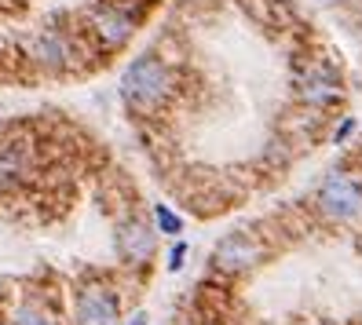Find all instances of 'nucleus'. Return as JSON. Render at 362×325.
I'll use <instances>...</instances> for the list:
<instances>
[{"label": "nucleus", "mask_w": 362, "mask_h": 325, "mask_svg": "<svg viewBox=\"0 0 362 325\" xmlns=\"http://www.w3.org/2000/svg\"><path fill=\"white\" fill-rule=\"evenodd\" d=\"M121 99L129 110L136 114H151L158 106L173 95V70H168V62L154 52H146L139 59H132L129 66L121 70Z\"/></svg>", "instance_id": "nucleus-1"}, {"label": "nucleus", "mask_w": 362, "mask_h": 325, "mask_svg": "<svg viewBox=\"0 0 362 325\" xmlns=\"http://www.w3.org/2000/svg\"><path fill=\"white\" fill-rule=\"evenodd\" d=\"M318 208L337 223H351L362 215V187L348 172H329L322 187H318Z\"/></svg>", "instance_id": "nucleus-2"}, {"label": "nucleus", "mask_w": 362, "mask_h": 325, "mask_svg": "<svg viewBox=\"0 0 362 325\" xmlns=\"http://www.w3.org/2000/svg\"><path fill=\"white\" fill-rule=\"evenodd\" d=\"M117 314H121V296L114 285L92 278L77 289V300H74L77 325H117Z\"/></svg>", "instance_id": "nucleus-3"}, {"label": "nucleus", "mask_w": 362, "mask_h": 325, "mask_svg": "<svg viewBox=\"0 0 362 325\" xmlns=\"http://www.w3.org/2000/svg\"><path fill=\"white\" fill-rule=\"evenodd\" d=\"M158 252V230L143 220V215H129L117 227V256L124 259V267H146Z\"/></svg>", "instance_id": "nucleus-4"}, {"label": "nucleus", "mask_w": 362, "mask_h": 325, "mask_svg": "<svg viewBox=\"0 0 362 325\" xmlns=\"http://www.w3.org/2000/svg\"><path fill=\"white\" fill-rule=\"evenodd\" d=\"M212 264H216V271L242 274V271L260 264V245L252 242L249 234H227V237H220V245L212 249Z\"/></svg>", "instance_id": "nucleus-5"}, {"label": "nucleus", "mask_w": 362, "mask_h": 325, "mask_svg": "<svg viewBox=\"0 0 362 325\" xmlns=\"http://www.w3.org/2000/svg\"><path fill=\"white\" fill-rule=\"evenodd\" d=\"M300 95L311 106H329L333 99H340V81L329 66H311L300 81Z\"/></svg>", "instance_id": "nucleus-6"}, {"label": "nucleus", "mask_w": 362, "mask_h": 325, "mask_svg": "<svg viewBox=\"0 0 362 325\" xmlns=\"http://www.w3.org/2000/svg\"><path fill=\"white\" fill-rule=\"evenodd\" d=\"M95 33L106 40V48H121L132 37V18L117 8H106L103 15H95Z\"/></svg>", "instance_id": "nucleus-7"}, {"label": "nucleus", "mask_w": 362, "mask_h": 325, "mask_svg": "<svg viewBox=\"0 0 362 325\" xmlns=\"http://www.w3.org/2000/svg\"><path fill=\"white\" fill-rule=\"evenodd\" d=\"M37 55L45 62H62L66 59V37L59 30H45V37H40V45H37Z\"/></svg>", "instance_id": "nucleus-8"}, {"label": "nucleus", "mask_w": 362, "mask_h": 325, "mask_svg": "<svg viewBox=\"0 0 362 325\" xmlns=\"http://www.w3.org/2000/svg\"><path fill=\"white\" fill-rule=\"evenodd\" d=\"M154 230L176 237V234H183V220H180V215L168 208V205H154Z\"/></svg>", "instance_id": "nucleus-9"}, {"label": "nucleus", "mask_w": 362, "mask_h": 325, "mask_svg": "<svg viewBox=\"0 0 362 325\" xmlns=\"http://www.w3.org/2000/svg\"><path fill=\"white\" fill-rule=\"evenodd\" d=\"M8 325H55V321H52V314H48L45 307H37V303H26V307H18V311H15V318H11Z\"/></svg>", "instance_id": "nucleus-10"}, {"label": "nucleus", "mask_w": 362, "mask_h": 325, "mask_svg": "<svg viewBox=\"0 0 362 325\" xmlns=\"http://www.w3.org/2000/svg\"><path fill=\"white\" fill-rule=\"evenodd\" d=\"M183 259H187V242H176L173 249H168V271L176 274V271L183 267Z\"/></svg>", "instance_id": "nucleus-11"}, {"label": "nucleus", "mask_w": 362, "mask_h": 325, "mask_svg": "<svg viewBox=\"0 0 362 325\" xmlns=\"http://www.w3.org/2000/svg\"><path fill=\"white\" fill-rule=\"evenodd\" d=\"M351 132H355V121H344V124H340V132H337V143H340V139H348Z\"/></svg>", "instance_id": "nucleus-12"}, {"label": "nucleus", "mask_w": 362, "mask_h": 325, "mask_svg": "<svg viewBox=\"0 0 362 325\" xmlns=\"http://www.w3.org/2000/svg\"><path fill=\"white\" fill-rule=\"evenodd\" d=\"M129 325H146V314H143V311H139V314H136V318H132V321H129Z\"/></svg>", "instance_id": "nucleus-13"}, {"label": "nucleus", "mask_w": 362, "mask_h": 325, "mask_svg": "<svg viewBox=\"0 0 362 325\" xmlns=\"http://www.w3.org/2000/svg\"><path fill=\"white\" fill-rule=\"evenodd\" d=\"M4 172H8V165H4V158H0V176H4Z\"/></svg>", "instance_id": "nucleus-14"}, {"label": "nucleus", "mask_w": 362, "mask_h": 325, "mask_svg": "<svg viewBox=\"0 0 362 325\" xmlns=\"http://www.w3.org/2000/svg\"><path fill=\"white\" fill-rule=\"evenodd\" d=\"M0 325H4V321H0Z\"/></svg>", "instance_id": "nucleus-15"}]
</instances>
